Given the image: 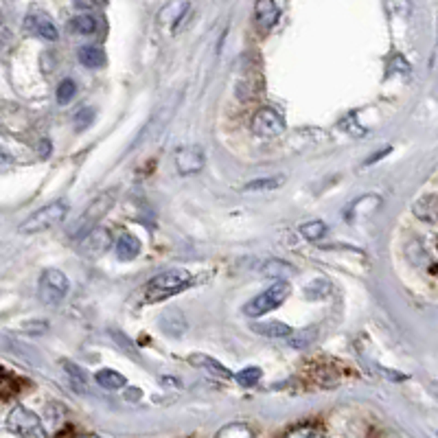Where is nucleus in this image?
I'll return each mask as SVG.
<instances>
[{
    "instance_id": "f257e3e1",
    "label": "nucleus",
    "mask_w": 438,
    "mask_h": 438,
    "mask_svg": "<svg viewBox=\"0 0 438 438\" xmlns=\"http://www.w3.org/2000/svg\"><path fill=\"white\" fill-rule=\"evenodd\" d=\"M116 188H108L105 193L97 195L92 199V202L88 204V208L84 210V215H81L73 226L68 228V237L70 239H84V237L97 228V223L105 217V212H108L114 202H116Z\"/></svg>"
},
{
    "instance_id": "f03ea898",
    "label": "nucleus",
    "mask_w": 438,
    "mask_h": 438,
    "mask_svg": "<svg viewBox=\"0 0 438 438\" xmlns=\"http://www.w3.org/2000/svg\"><path fill=\"white\" fill-rule=\"evenodd\" d=\"M68 210H70V204L66 202V199H55V202L46 204V206L35 210L33 215H29L18 226V232L20 234H38V232H44V230H51V228L57 226V223H62L66 219Z\"/></svg>"
},
{
    "instance_id": "7ed1b4c3",
    "label": "nucleus",
    "mask_w": 438,
    "mask_h": 438,
    "mask_svg": "<svg viewBox=\"0 0 438 438\" xmlns=\"http://www.w3.org/2000/svg\"><path fill=\"white\" fill-rule=\"evenodd\" d=\"M191 281L193 276L188 274L186 270H167L147 283V296L149 300H164L169 298V296H175L182 289H186L191 285Z\"/></svg>"
},
{
    "instance_id": "20e7f679",
    "label": "nucleus",
    "mask_w": 438,
    "mask_h": 438,
    "mask_svg": "<svg viewBox=\"0 0 438 438\" xmlns=\"http://www.w3.org/2000/svg\"><path fill=\"white\" fill-rule=\"evenodd\" d=\"M289 294H292V285L287 281H274L263 294H259V296H254L250 303H245L243 314L248 318H261L267 311L281 307L283 303L289 298Z\"/></svg>"
},
{
    "instance_id": "39448f33",
    "label": "nucleus",
    "mask_w": 438,
    "mask_h": 438,
    "mask_svg": "<svg viewBox=\"0 0 438 438\" xmlns=\"http://www.w3.org/2000/svg\"><path fill=\"white\" fill-rule=\"evenodd\" d=\"M68 276L62 270L49 267L40 274V283H38V296L44 305H57L66 298L68 294Z\"/></svg>"
},
{
    "instance_id": "423d86ee",
    "label": "nucleus",
    "mask_w": 438,
    "mask_h": 438,
    "mask_svg": "<svg viewBox=\"0 0 438 438\" xmlns=\"http://www.w3.org/2000/svg\"><path fill=\"white\" fill-rule=\"evenodd\" d=\"M7 428L22 438H46L40 417L35 412H31L29 408H22V406H16L9 412Z\"/></svg>"
},
{
    "instance_id": "0eeeda50",
    "label": "nucleus",
    "mask_w": 438,
    "mask_h": 438,
    "mask_svg": "<svg viewBox=\"0 0 438 438\" xmlns=\"http://www.w3.org/2000/svg\"><path fill=\"white\" fill-rule=\"evenodd\" d=\"M252 129L254 134L265 138L281 136L285 132V121H283V116L274 108H261L252 118Z\"/></svg>"
},
{
    "instance_id": "6e6552de",
    "label": "nucleus",
    "mask_w": 438,
    "mask_h": 438,
    "mask_svg": "<svg viewBox=\"0 0 438 438\" xmlns=\"http://www.w3.org/2000/svg\"><path fill=\"white\" fill-rule=\"evenodd\" d=\"M204 151L202 147L197 145H186L175 149L173 153V162H175V169L180 171L182 175H191V173H199L204 169Z\"/></svg>"
},
{
    "instance_id": "1a4fd4ad",
    "label": "nucleus",
    "mask_w": 438,
    "mask_h": 438,
    "mask_svg": "<svg viewBox=\"0 0 438 438\" xmlns=\"http://www.w3.org/2000/svg\"><path fill=\"white\" fill-rule=\"evenodd\" d=\"M110 245H112V234L105 228H94L81 239L84 254H94V256L103 254L105 250H110Z\"/></svg>"
},
{
    "instance_id": "9d476101",
    "label": "nucleus",
    "mask_w": 438,
    "mask_h": 438,
    "mask_svg": "<svg viewBox=\"0 0 438 438\" xmlns=\"http://www.w3.org/2000/svg\"><path fill=\"white\" fill-rule=\"evenodd\" d=\"M278 16H281V7L274 3V0H256L254 18H256V25L263 31H270L274 27L278 22Z\"/></svg>"
},
{
    "instance_id": "9b49d317",
    "label": "nucleus",
    "mask_w": 438,
    "mask_h": 438,
    "mask_svg": "<svg viewBox=\"0 0 438 438\" xmlns=\"http://www.w3.org/2000/svg\"><path fill=\"white\" fill-rule=\"evenodd\" d=\"M412 212L419 221L438 223V195H423L412 204Z\"/></svg>"
},
{
    "instance_id": "f8f14e48",
    "label": "nucleus",
    "mask_w": 438,
    "mask_h": 438,
    "mask_svg": "<svg viewBox=\"0 0 438 438\" xmlns=\"http://www.w3.org/2000/svg\"><path fill=\"white\" fill-rule=\"evenodd\" d=\"M27 29L33 31L35 35H40L42 40L55 42L59 38L57 27L53 25V20L49 16H29L27 18Z\"/></svg>"
},
{
    "instance_id": "ddd939ff",
    "label": "nucleus",
    "mask_w": 438,
    "mask_h": 438,
    "mask_svg": "<svg viewBox=\"0 0 438 438\" xmlns=\"http://www.w3.org/2000/svg\"><path fill=\"white\" fill-rule=\"evenodd\" d=\"M114 250H116V256L121 259V261H132V259H136L140 254V241L134 234L121 232L116 243H114Z\"/></svg>"
},
{
    "instance_id": "4468645a",
    "label": "nucleus",
    "mask_w": 438,
    "mask_h": 438,
    "mask_svg": "<svg viewBox=\"0 0 438 438\" xmlns=\"http://www.w3.org/2000/svg\"><path fill=\"white\" fill-rule=\"evenodd\" d=\"M252 331L263 338H289L292 327L281 322V320H270V322H256L252 325Z\"/></svg>"
},
{
    "instance_id": "2eb2a0df",
    "label": "nucleus",
    "mask_w": 438,
    "mask_h": 438,
    "mask_svg": "<svg viewBox=\"0 0 438 438\" xmlns=\"http://www.w3.org/2000/svg\"><path fill=\"white\" fill-rule=\"evenodd\" d=\"M261 274L267 278H274V281H287L289 276H294V265L281 261V259H272V261H267L263 265Z\"/></svg>"
},
{
    "instance_id": "dca6fc26",
    "label": "nucleus",
    "mask_w": 438,
    "mask_h": 438,
    "mask_svg": "<svg viewBox=\"0 0 438 438\" xmlns=\"http://www.w3.org/2000/svg\"><path fill=\"white\" fill-rule=\"evenodd\" d=\"M94 380H97V384L105 390H121L127 384L125 377L118 371H112V369H101L97 375H94Z\"/></svg>"
},
{
    "instance_id": "f3484780",
    "label": "nucleus",
    "mask_w": 438,
    "mask_h": 438,
    "mask_svg": "<svg viewBox=\"0 0 438 438\" xmlns=\"http://www.w3.org/2000/svg\"><path fill=\"white\" fill-rule=\"evenodd\" d=\"M191 364L202 366V369H208L212 375L223 377V380H230V377H232V373L226 369V366H221L217 360H212V358H208V355H202V353H195L193 358H191Z\"/></svg>"
},
{
    "instance_id": "a211bd4d",
    "label": "nucleus",
    "mask_w": 438,
    "mask_h": 438,
    "mask_svg": "<svg viewBox=\"0 0 438 438\" xmlns=\"http://www.w3.org/2000/svg\"><path fill=\"white\" fill-rule=\"evenodd\" d=\"M285 184V175H272V177H259V180H250L243 191H274Z\"/></svg>"
},
{
    "instance_id": "6ab92c4d",
    "label": "nucleus",
    "mask_w": 438,
    "mask_h": 438,
    "mask_svg": "<svg viewBox=\"0 0 438 438\" xmlns=\"http://www.w3.org/2000/svg\"><path fill=\"white\" fill-rule=\"evenodd\" d=\"M79 62L86 68H101L105 64V53L99 46H84V49L79 51Z\"/></svg>"
},
{
    "instance_id": "aec40b11",
    "label": "nucleus",
    "mask_w": 438,
    "mask_h": 438,
    "mask_svg": "<svg viewBox=\"0 0 438 438\" xmlns=\"http://www.w3.org/2000/svg\"><path fill=\"white\" fill-rule=\"evenodd\" d=\"M300 234L307 241H320L327 234V223L322 219H311V221H307L300 226Z\"/></svg>"
},
{
    "instance_id": "412c9836",
    "label": "nucleus",
    "mask_w": 438,
    "mask_h": 438,
    "mask_svg": "<svg viewBox=\"0 0 438 438\" xmlns=\"http://www.w3.org/2000/svg\"><path fill=\"white\" fill-rule=\"evenodd\" d=\"M215 438H254V434L243 423H230L226 428H221Z\"/></svg>"
},
{
    "instance_id": "4be33fe9",
    "label": "nucleus",
    "mask_w": 438,
    "mask_h": 438,
    "mask_svg": "<svg viewBox=\"0 0 438 438\" xmlns=\"http://www.w3.org/2000/svg\"><path fill=\"white\" fill-rule=\"evenodd\" d=\"M97 18H92V16H77L70 20V29H73L75 33L79 35H92L94 31H97Z\"/></svg>"
},
{
    "instance_id": "5701e85b",
    "label": "nucleus",
    "mask_w": 438,
    "mask_h": 438,
    "mask_svg": "<svg viewBox=\"0 0 438 438\" xmlns=\"http://www.w3.org/2000/svg\"><path fill=\"white\" fill-rule=\"evenodd\" d=\"M261 377H263L261 369H256V366H248V369H243L241 373H237L234 380L239 382V386H243V388H252V386L259 384Z\"/></svg>"
},
{
    "instance_id": "b1692460",
    "label": "nucleus",
    "mask_w": 438,
    "mask_h": 438,
    "mask_svg": "<svg viewBox=\"0 0 438 438\" xmlns=\"http://www.w3.org/2000/svg\"><path fill=\"white\" fill-rule=\"evenodd\" d=\"M316 333H318L316 327H311V329H303V331H298V333H294V331H292L289 344H292L294 349H305L307 344H311V342H314Z\"/></svg>"
},
{
    "instance_id": "393cba45",
    "label": "nucleus",
    "mask_w": 438,
    "mask_h": 438,
    "mask_svg": "<svg viewBox=\"0 0 438 438\" xmlns=\"http://www.w3.org/2000/svg\"><path fill=\"white\" fill-rule=\"evenodd\" d=\"M75 94H77V84H75L73 79H64L62 84L57 86V101L62 103V105L73 101Z\"/></svg>"
},
{
    "instance_id": "a878e982",
    "label": "nucleus",
    "mask_w": 438,
    "mask_h": 438,
    "mask_svg": "<svg viewBox=\"0 0 438 438\" xmlns=\"http://www.w3.org/2000/svg\"><path fill=\"white\" fill-rule=\"evenodd\" d=\"M285 438H325V434L316 425H298V428L289 430Z\"/></svg>"
},
{
    "instance_id": "bb28decb",
    "label": "nucleus",
    "mask_w": 438,
    "mask_h": 438,
    "mask_svg": "<svg viewBox=\"0 0 438 438\" xmlns=\"http://www.w3.org/2000/svg\"><path fill=\"white\" fill-rule=\"evenodd\" d=\"M62 366L68 371V377H70V380H73V384H75V386H81L84 390H88V388H86V373H84V369H79L77 364L68 362V360H66V362H62Z\"/></svg>"
},
{
    "instance_id": "cd10ccee",
    "label": "nucleus",
    "mask_w": 438,
    "mask_h": 438,
    "mask_svg": "<svg viewBox=\"0 0 438 438\" xmlns=\"http://www.w3.org/2000/svg\"><path fill=\"white\" fill-rule=\"evenodd\" d=\"M94 121V110L92 108H84L79 110L75 116H73V123H75V129L77 132H81V129H88Z\"/></svg>"
},
{
    "instance_id": "c85d7f7f",
    "label": "nucleus",
    "mask_w": 438,
    "mask_h": 438,
    "mask_svg": "<svg viewBox=\"0 0 438 438\" xmlns=\"http://www.w3.org/2000/svg\"><path fill=\"white\" fill-rule=\"evenodd\" d=\"M75 7L77 9H94V7H99V0H75Z\"/></svg>"
},
{
    "instance_id": "c756f323",
    "label": "nucleus",
    "mask_w": 438,
    "mask_h": 438,
    "mask_svg": "<svg viewBox=\"0 0 438 438\" xmlns=\"http://www.w3.org/2000/svg\"><path fill=\"white\" fill-rule=\"evenodd\" d=\"M11 162H14V156L0 147V167H5V164H11Z\"/></svg>"
},
{
    "instance_id": "7c9ffc66",
    "label": "nucleus",
    "mask_w": 438,
    "mask_h": 438,
    "mask_svg": "<svg viewBox=\"0 0 438 438\" xmlns=\"http://www.w3.org/2000/svg\"><path fill=\"white\" fill-rule=\"evenodd\" d=\"M42 151H40V156L44 158V156H49V153H51V140H42Z\"/></svg>"
},
{
    "instance_id": "2f4dec72",
    "label": "nucleus",
    "mask_w": 438,
    "mask_h": 438,
    "mask_svg": "<svg viewBox=\"0 0 438 438\" xmlns=\"http://www.w3.org/2000/svg\"><path fill=\"white\" fill-rule=\"evenodd\" d=\"M77 438H101V436H94V434H81V436H77Z\"/></svg>"
},
{
    "instance_id": "473e14b6",
    "label": "nucleus",
    "mask_w": 438,
    "mask_h": 438,
    "mask_svg": "<svg viewBox=\"0 0 438 438\" xmlns=\"http://www.w3.org/2000/svg\"><path fill=\"white\" fill-rule=\"evenodd\" d=\"M0 25H3V14H0Z\"/></svg>"
},
{
    "instance_id": "72a5a7b5",
    "label": "nucleus",
    "mask_w": 438,
    "mask_h": 438,
    "mask_svg": "<svg viewBox=\"0 0 438 438\" xmlns=\"http://www.w3.org/2000/svg\"><path fill=\"white\" fill-rule=\"evenodd\" d=\"M436 250H438V241H436Z\"/></svg>"
}]
</instances>
